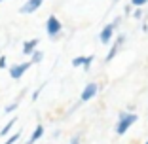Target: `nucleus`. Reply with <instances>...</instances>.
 <instances>
[{
	"instance_id": "1",
	"label": "nucleus",
	"mask_w": 148,
	"mask_h": 144,
	"mask_svg": "<svg viewBox=\"0 0 148 144\" xmlns=\"http://www.w3.org/2000/svg\"><path fill=\"white\" fill-rule=\"evenodd\" d=\"M139 119L137 114H129V112H122L120 118H118V123H116V133L118 135H125L127 131L131 129V125Z\"/></svg>"
},
{
	"instance_id": "2",
	"label": "nucleus",
	"mask_w": 148,
	"mask_h": 144,
	"mask_svg": "<svg viewBox=\"0 0 148 144\" xmlns=\"http://www.w3.org/2000/svg\"><path fill=\"white\" fill-rule=\"evenodd\" d=\"M118 25H120V17L114 19L112 23H108L106 27H103V31H101V34H99V40L103 42V44H110V42H112L114 31H116V27H118Z\"/></svg>"
},
{
	"instance_id": "3",
	"label": "nucleus",
	"mask_w": 148,
	"mask_h": 144,
	"mask_svg": "<svg viewBox=\"0 0 148 144\" xmlns=\"http://www.w3.org/2000/svg\"><path fill=\"white\" fill-rule=\"evenodd\" d=\"M61 31H63L61 21H59V19L55 17V15H49L48 21H46V32H48L49 36H57Z\"/></svg>"
},
{
	"instance_id": "4",
	"label": "nucleus",
	"mask_w": 148,
	"mask_h": 144,
	"mask_svg": "<svg viewBox=\"0 0 148 144\" xmlns=\"http://www.w3.org/2000/svg\"><path fill=\"white\" fill-rule=\"evenodd\" d=\"M97 91H99V87H97V83H87L86 87H84V91H82V95H80V99L84 100V102H87V100H91L93 97L97 95Z\"/></svg>"
},
{
	"instance_id": "5",
	"label": "nucleus",
	"mask_w": 148,
	"mask_h": 144,
	"mask_svg": "<svg viewBox=\"0 0 148 144\" xmlns=\"http://www.w3.org/2000/svg\"><path fill=\"white\" fill-rule=\"evenodd\" d=\"M31 66V63H21V65H13L12 68H10V76H12L13 80H19L23 74L27 72V68Z\"/></svg>"
},
{
	"instance_id": "6",
	"label": "nucleus",
	"mask_w": 148,
	"mask_h": 144,
	"mask_svg": "<svg viewBox=\"0 0 148 144\" xmlns=\"http://www.w3.org/2000/svg\"><path fill=\"white\" fill-rule=\"evenodd\" d=\"M42 2H44V0H27L25 4L19 8V12H21V13H34L36 10L42 6Z\"/></svg>"
},
{
	"instance_id": "7",
	"label": "nucleus",
	"mask_w": 148,
	"mask_h": 144,
	"mask_svg": "<svg viewBox=\"0 0 148 144\" xmlns=\"http://www.w3.org/2000/svg\"><path fill=\"white\" fill-rule=\"evenodd\" d=\"M123 42H125V36H118V40L112 44V48H110V51H108V55H106V61H112L114 57L118 55V51H120V48L123 46Z\"/></svg>"
},
{
	"instance_id": "8",
	"label": "nucleus",
	"mask_w": 148,
	"mask_h": 144,
	"mask_svg": "<svg viewBox=\"0 0 148 144\" xmlns=\"http://www.w3.org/2000/svg\"><path fill=\"white\" fill-rule=\"evenodd\" d=\"M36 46H38V38H32L29 42L23 44V55H32L36 51Z\"/></svg>"
},
{
	"instance_id": "9",
	"label": "nucleus",
	"mask_w": 148,
	"mask_h": 144,
	"mask_svg": "<svg viewBox=\"0 0 148 144\" xmlns=\"http://www.w3.org/2000/svg\"><path fill=\"white\" fill-rule=\"evenodd\" d=\"M42 135H44V127H42V125H38V127L34 129V131H32V135L29 136V140H27V144H34V142H36V140H38V139H40Z\"/></svg>"
},
{
	"instance_id": "10",
	"label": "nucleus",
	"mask_w": 148,
	"mask_h": 144,
	"mask_svg": "<svg viewBox=\"0 0 148 144\" xmlns=\"http://www.w3.org/2000/svg\"><path fill=\"white\" fill-rule=\"evenodd\" d=\"M13 125H15V118H12V119H10V121H8V123H6V125H4V129L0 131V136L8 135V133L12 131V127H13Z\"/></svg>"
},
{
	"instance_id": "11",
	"label": "nucleus",
	"mask_w": 148,
	"mask_h": 144,
	"mask_svg": "<svg viewBox=\"0 0 148 144\" xmlns=\"http://www.w3.org/2000/svg\"><path fill=\"white\" fill-rule=\"evenodd\" d=\"M86 61H87V57H74V59H72V66H82V68H84Z\"/></svg>"
},
{
	"instance_id": "12",
	"label": "nucleus",
	"mask_w": 148,
	"mask_h": 144,
	"mask_svg": "<svg viewBox=\"0 0 148 144\" xmlns=\"http://www.w3.org/2000/svg\"><path fill=\"white\" fill-rule=\"evenodd\" d=\"M44 59V53L42 51H34L32 53V63H40Z\"/></svg>"
},
{
	"instance_id": "13",
	"label": "nucleus",
	"mask_w": 148,
	"mask_h": 144,
	"mask_svg": "<svg viewBox=\"0 0 148 144\" xmlns=\"http://www.w3.org/2000/svg\"><path fill=\"white\" fill-rule=\"evenodd\" d=\"M17 140H19V133H17V135H12V136H10V139L6 140L4 144H15V142H17Z\"/></svg>"
},
{
	"instance_id": "14",
	"label": "nucleus",
	"mask_w": 148,
	"mask_h": 144,
	"mask_svg": "<svg viewBox=\"0 0 148 144\" xmlns=\"http://www.w3.org/2000/svg\"><path fill=\"white\" fill-rule=\"evenodd\" d=\"M91 63H93V55H89V57H87V61H86V65H84V70H86V72L91 68Z\"/></svg>"
},
{
	"instance_id": "15",
	"label": "nucleus",
	"mask_w": 148,
	"mask_h": 144,
	"mask_svg": "<svg viewBox=\"0 0 148 144\" xmlns=\"http://www.w3.org/2000/svg\"><path fill=\"white\" fill-rule=\"evenodd\" d=\"M15 108H17V102H12V104H8V106L4 108V112H6V114H10V112H13Z\"/></svg>"
},
{
	"instance_id": "16",
	"label": "nucleus",
	"mask_w": 148,
	"mask_h": 144,
	"mask_svg": "<svg viewBox=\"0 0 148 144\" xmlns=\"http://www.w3.org/2000/svg\"><path fill=\"white\" fill-rule=\"evenodd\" d=\"M131 4H133V6H139V8H140V6L148 4V0H131Z\"/></svg>"
},
{
	"instance_id": "17",
	"label": "nucleus",
	"mask_w": 148,
	"mask_h": 144,
	"mask_svg": "<svg viewBox=\"0 0 148 144\" xmlns=\"http://www.w3.org/2000/svg\"><path fill=\"white\" fill-rule=\"evenodd\" d=\"M6 66H8V61H6V57L0 55V68H6Z\"/></svg>"
},
{
	"instance_id": "18",
	"label": "nucleus",
	"mask_w": 148,
	"mask_h": 144,
	"mask_svg": "<svg viewBox=\"0 0 148 144\" xmlns=\"http://www.w3.org/2000/svg\"><path fill=\"white\" fill-rule=\"evenodd\" d=\"M70 144H80V136H72V140H70Z\"/></svg>"
},
{
	"instance_id": "19",
	"label": "nucleus",
	"mask_w": 148,
	"mask_h": 144,
	"mask_svg": "<svg viewBox=\"0 0 148 144\" xmlns=\"http://www.w3.org/2000/svg\"><path fill=\"white\" fill-rule=\"evenodd\" d=\"M133 15H135V17H137V19H140V15H143V12H140V10H137V12H135V13H133Z\"/></svg>"
},
{
	"instance_id": "20",
	"label": "nucleus",
	"mask_w": 148,
	"mask_h": 144,
	"mask_svg": "<svg viewBox=\"0 0 148 144\" xmlns=\"http://www.w3.org/2000/svg\"><path fill=\"white\" fill-rule=\"evenodd\" d=\"M144 144H148V140H146V142H144Z\"/></svg>"
},
{
	"instance_id": "21",
	"label": "nucleus",
	"mask_w": 148,
	"mask_h": 144,
	"mask_svg": "<svg viewBox=\"0 0 148 144\" xmlns=\"http://www.w3.org/2000/svg\"><path fill=\"white\" fill-rule=\"evenodd\" d=\"M0 2H4V0H0Z\"/></svg>"
}]
</instances>
